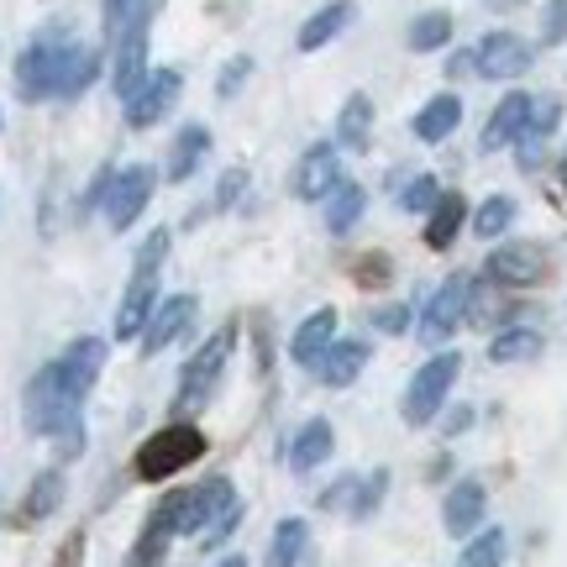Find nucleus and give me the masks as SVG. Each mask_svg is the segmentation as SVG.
I'll return each instance as SVG.
<instances>
[{
	"label": "nucleus",
	"instance_id": "1",
	"mask_svg": "<svg viewBox=\"0 0 567 567\" xmlns=\"http://www.w3.org/2000/svg\"><path fill=\"white\" fill-rule=\"evenodd\" d=\"M463 379V352L457 347H442V352H431L415 373H410L405 384V400H400V421L405 425H431L436 415L446 410V400H452V384Z\"/></svg>",
	"mask_w": 567,
	"mask_h": 567
},
{
	"label": "nucleus",
	"instance_id": "2",
	"mask_svg": "<svg viewBox=\"0 0 567 567\" xmlns=\"http://www.w3.org/2000/svg\"><path fill=\"white\" fill-rule=\"evenodd\" d=\"M163 258H168V231H147V243L137 247V264H132V284H126L122 305H116V342H132L142 337V326L153 316L158 305V274H163Z\"/></svg>",
	"mask_w": 567,
	"mask_h": 567
},
{
	"label": "nucleus",
	"instance_id": "3",
	"mask_svg": "<svg viewBox=\"0 0 567 567\" xmlns=\"http://www.w3.org/2000/svg\"><path fill=\"white\" fill-rule=\"evenodd\" d=\"M243 520V499L226 478H210L195 494H179V536H195L200 547H216L226 542Z\"/></svg>",
	"mask_w": 567,
	"mask_h": 567
},
{
	"label": "nucleus",
	"instance_id": "4",
	"mask_svg": "<svg viewBox=\"0 0 567 567\" xmlns=\"http://www.w3.org/2000/svg\"><path fill=\"white\" fill-rule=\"evenodd\" d=\"M205 457V436L200 425H163V431H153L147 442L137 446V478L142 484H163V478H174V473H184L189 463H200Z\"/></svg>",
	"mask_w": 567,
	"mask_h": 567
},
{
	"label": "nucleus",
	"instance_id": "5",
	"mask_svg": "<svg viewBox=\"0 0 567 567\" xmlns=\"http://www.w3.org/2000/svg\"><path fill=\"white\" fill-rule=\"evenodd\" d=\"M163 0H137L132 11H126V21L116 27V59H111V90L116 95H132L142 80H147V32H153V17H158Z\"/></svg>",
	"mask_w": 567,
	"mask_h": 567
},
{
	"label": "nucleus",
	"instance_id": "6",
	"mask_svg": "<svg viewBox=\"0 0 567 567\" xmlns=\"http://www.w3.org/2000/svg\"><path fill=\"white\" fill-rule=\"evenodd\" d=\"M473 274H446L436 289H431V300L421 305V316H415V337L425 347H442L457 337V326H467V305H473Z\"/></svg>",
	"mask_w": 567,
	"mask_h": 567
},
{
	"label": "nucleus",
	"instance_id": "7",
	"mask_svg": "<svg viewBox=\"0 0 567 567\" xmlns=\"http://www.w3.org/2000/svg\"><path fill=\"white\" fill-rule=\"evenodd\" d=\"M547 274H551V252L542 243H530V237H509V243L499 237L484 258V279L494 289H536Z\"/></svg>",
	"mask_w": 567,
	"mask_h": 567
},
{
	"label": "nucleus",
	"instance_id": "8",
	"mask_svg": "<svg viewBox=\"0 0 567 567\" xmlns=\"http://www.w3.org/2000/svg\"><path fill=\"white\" fill-rule=\"evenodd\" d=\"M21 421H27V431L32 436H59L69 421H80V400L63 389L59 368L48 363L42 373H32V384H27V394H21Z\"/></svg>",
	"mask_w": 567,
	"mask_h": 567
},
{
	"label": "nucleus",
	"instance_id": "9",
	"mask_svg": "<svg viewBox=\"0 0 567 567\" xmlns=\"http://www.w3.org/2000/svg\"><path fill=\"white\" fill-rule=\"evenodd\" d=\"M530 63H536V42L520 38L515 27H494V32H484L473 42V74L478 80L515 84L530 74Z\"/></svg>",
	"mask_w": 567,
	"mask_h": 567
},
{
	"label": "nucleus",
	"instance_id": "10",
	"mask_svg": "<svg viewBox=\"0 0 567 567\" xmlns=\"http://www.w3.org/2000/svg\"><path fill=\"white\" fill-rule=\"evenodd\" d=\"M231 347H237V326H221L216 337H205L200 352H195V358L184 363L174 405H179V410H195V405H205V400L216 394V384H221L226 363H231Z\"/></svg>",
	"mask_w": 567,
	"mask_h": 567
},
{
	"label": "nucleus",
	"instance_id": "11",
	"mask_svg": "<svg viewBox=\"0 0 567 567\" xmlns=\"http://www.w3.org/2000/svg\"><path fill=\"white\" fill-rule=\"evenodd\" d=\"M63 32L59 27H48V32H38V38L21 48L17 59V95L27 105L38 101H53V84H59V59H63Z\"/></svg>",
	"mask_w": 567,
	"mask_h": 567
},
{
	"label": "nucleus",
	"instance_id": "12",
	"mask_svg": "<svg viewBox=\"0 0 567 567\" xmlns=\"http://www.w3.org/2000/svg\"><path fill=\"white\" fill-rule=\"evenodd\" d=\"M147 200H153V168H147V163H132L122 174H111L105 200H101L105 226H111V231H126V226L147 210Z\"/></svg>",
	"mask_w": 567,
	"mask_h": 567
},
{
	"label": "nucleus",
	"instance_id": "13",
	"mask_svg": "<svg viewBox=\"0 0 567 567\" xmlns=\"http://www.w3.org/2000/svg\"><path fill=\"white\" fill-rule=\"evenodd\" d=\"M337 184H342V147H337V142H316V147H305L300 163H295V179H289L295 200L321 205Z\"/></svg>",
	"mask_w": 567,
	"mask_h": 567
},
{
	"label": "nucleus",
	"instance_id": "14",
	"mask_svg": "<svg viewBox=\"0 0 567 567\" xmlns=\"http://www.w3.org/2000/svg\"><path fill=\"white\" fill-rule=\"evenodd\" d=\"M179 90H184V80H179V69H153L147 80L126 95V126H158L174 105H179Z\"/></svg>",
	"mask_w": 567,
	"mask_h": 567
},
{
	"label": "nucleus",
	"instance_id": "15",
	"mask_svg": "<svg viewBox=\"0 0 567 567\" xmlns=\"http://www.w3.org/2000/svg\"><path fill=\"white\" fill-rule=\"evenodd\" d=\"M442 526H446V536H457V542H467L478 526H488V488L478 484V478H457V484L446 488Z\"/></svg>",
	"mask_w": 567,
	"mask_h": 567
},
{
	"label": "nucleus",
	"instance_id": "16",
	"mask_svg": "<svg viewBox=\"0 0 567 567\" xmlns=\"http://www.w3.org/2000/svg\"><path fill=\"white\" fill-rule=\"evenodd\" d=\"M557 126H563V101H557V95H536V101H530L526 132H520V142H515V163H520L526 174H536V168H542V158H547V142L557 137Z\"/></svg>",
	"mask_w": 567,
	"mask_h": 567
},
{
	"label": "nucleus",
	"instance_id": "17",
	"mask_svg": "<svg viewBox=\"0 0 567 567\" xmlns=\"http://www.w3.org/2000/svg\"><path fill=\"white\" fill-rule=\"evenodd\" d=\"M195 310H200L195 295H168V300H158L153 316H147V326H142V352L158 358L168 342H179L184 331H189V321H195Z\"/></svg>",
	"mask_w": 567,
	"mask_h": 567
},
{
	"label": "nucleus",
	"instance_id": "18",
	"mask_svg": "<svg viewBox=\"0 0 567 567\" xmlns=\"http://www.w3.org/2000/svg\"><path fill=\"white\" fill-rule=\"evenodd\" d=\"M530 101H536V95H526V90H509V95H499V101H494V111H488L478 147H484V153H505V147H515V142H520V132H526V122H530Z\"/></svg>",
	"mask_w": 567,
	"mask_h": 567
},
{
	"label": "nucleus",
	"instance_id": "19",
	"mask_svg": "<svg viewBox=\"0 0 567 567\" xmlns=\"http://www.w3.org/2000/svg\"><path fill=\"white\" fill-rule=\"evenodd\" d=\"M53 368H59L63 389H69V394L84 405V394L95 389V379H101V368H105V342H101V337H80V342L63 347V358Z\"/></svg>",
	"mask_w": 567,
	"mask_h": 567
},
{
	"label": "nucleus",
	"instance_id": "20",
	"mask_svg": "<svg viewBox=\"0 0 567 567\" xmlns=\"http://www.w3.org/2000/svg\"><path fill=\"white\" fill-rule=\"evenodd\" d=\"M363 368H368V342L363 337H337V342L310 363V373H316L326 389H347V384H358Z\"/></svg>",
	"mask_w": 567,
	"mask_h": 567
},
{
	"label": "nucleus",
	"instance_id": "21",
	"mask_svg": "<svg viewBox=\"0 0 567 567\" xmlns=\"http://www.w3.org/2000/svg\"><path fill=\"white\" fill-rule=\"evenodd\" d=\"M174 536H179V494H168V499H163V509H153V520L142 526L137 547L126 551V567H158Z\"/></svg>",
	"mask_w": 567,
	"mask_h": 567
},
{
	"label": "nucleus",
	"instance_id": "22",
	"mask_svg": "<svg viewBox=\"0 0 567 567\" xmlns=\"http://www.w3.org/2000/svg\"><path fill=\"white\" fill-rule=\"evenodd\" d=\"M463 126V95L457 90H442V95H431V101L410 116V132H415V142H425V147H436V142H446L452 132Z\"/></svg>",
	"mask_w": 567,
	"mask_h": 567
},
{
	"label": "nucleus",
	"instance_id": "23",
	"mask_svg": "<svg viewBox=\"0 0 567 567\" xmlns=\"http://www.w3.org/2000/svg\"><path fill=\"white\" fill-rule=\"evenodd\" d=\"M101 74V53L90 48V42L69 38L63 42V59H59V84H53V101H80L84 90L95 84Z\"/></svg>",
	"mask_w": 567,
	"mask_h": 567
},
{
	"label": "nucleus",
	"instance_id": "24",
	"mask_svg": "<svg viewBox=\"0 0 567 567\" xmlns=\"http://www.w3.org/2000/svg\"><path fill=\"white\" fill-rule=\"evenodd\" d=\"M467 216H473V210H467L463 195H457V189H442V200L425 210V231H421L425 247H431V252H452V243L463 237Z\"/></svg>",
	"mask_w": 567,
	"mask_h": 567
},
{
	"label": "nucleus",
	"instance_id": "25",
	"mask_svg": "<svg viewBox=\"0 0 567 567\" xmlns=\"http://www.w3.org/2000/svg\"><path fill=\"white\" fill-rule=\"evenodd\" d=\"M352 21H358V6H352V0H326L321 11L305 17V27H300V38L295 42H300V53H321L326 42H337Z\"/></svg>",
	"mask_w": 567,
	"mask_h": 567
},
{
	"label": "nucleus",
	"instance_id": "26",
	"mask_svg": "<svg viewBox=\"0 0 567 567\" xmlns=\"http://www.w3.org/2000/svg\"><path fill=\"white\" fill-rule=\"evenodd\" d=\"M337 326H342V316H337L331 305H321V310H310V316H305V321L295 326V337H289V358L310 368V363H316V358L326 352V347L337 342Z\"/></svg>",
	"mask_w": 567,
	"mask_h": 567
},
{
	"label": "nucleus",
	"instance_id": "27",
	"mask_svg": "<svg viewBox=\"0 0 567 567\" xmlns=\"http://www.w3.org/2000/svg\"><path fill=\"white\" fill-rule=\"evenodd\" d=\"M368 142H373V101L363 90H352L342 111H337V147L342 153H368Z\"/></svg>",
	"mask_w": 567,
	"mask_h": 567
},
{
	"label": "nucleus",
	"instance_id": "28",
	"mask_svg": "<svg viewBox=\"0 0 567 567\" xmlns=\"http://www.w3.org/2000/svg\"><path fill=\"white\" fill-rule=\"evenodd\" d=\"M331 446H337V431H331V421H305L300 431H295V442H289V467L295 473H316V467L331 457Z\"/></svg>",
	"mask_w": 567,
	"mask_h": 567
},
{
	"label": "nucleus",
	"instance_id": "29",
	"mask_svg": "<svg viewBox=\"0 0 567 567\" xmlns=\"http://www.w3.org/2000/svg\"><path fill=\"white\" fill-rule=\"evenodd\" d=\"M205 153H210V126L205 122L179 126V137H174V147H168V179L174 184L195 179V168L205 163Z\"/></svg>",
	"mask_w": 567,
	"mask_h": 567
},
{
	"label": "nucleus",
	"instance_id": "30",
	"mask_svg": "<svg viewBox=\"0 0 567 567\" xmlns=\"http://www.w3.org/2000/svg\"><path fill=\"white\" fill-rule=\"evenodd\" d=\"M542 347L547 337L536 326H499L488 337V363H530V358H542Z\"/></svg>",
	"mask_w": 567,
	"mask_h": 567
},
{
	"label": "nucleus",
	"instance_id": "31",
	"mask_svg": "<svg viewBox=\"0 0 567 567\" xmlns=\"http://www.w3.org/2000/svg\"><path fill=\"white\" fill-rule=\"evenodd\" d=\"M321 205H326V231H331V237H347L352 226L363 221L368 189H363V184H352V179H342L337 189H331V195H326Z\"/></svg>",
	"mask_w": 567,
	"mask_h": 567
},
{
	"label": "nucleus",
	"instance_id": "32",
	"mask_svg": "<svg viewBox=\"0 0 567 567\" xmlns=\"http://www.w3.org/2000/svg\"><path fill=\"white\" fill-rule=\"evenodd\" d=\"M452 32H457L452 11H421L405 27V48L410 53H442V48H452Z\"/></svg>",
	"mask_w": 567,
	"mask_h": 567
},
{
	"label": "nucleus",
	"instance_id": "33",
	"mask_svg": "<svg viewBox=\"0 0 567 567\" xmlns=\"http://www.w3.org/2000/svg\"><path fill=\"white\" fill-rule=\"evenodd\" d=\"M515 216H520V205L509 200V195H488V200L473 205L467 226H473V237H484V243H499V237H509Z\"/></svg>",
	"mask_w": 567,
	"mask_h": 567
},
{
	"label": "nucleus",
	"instance_id": "34",
	"mask_svg": "<svg viewBox=\"0 0 567 567\" xmlns=\"http://www.w3.org/2000/svg\"><path fill=\"white\" fill-rule=\"evenodd\" d=\"M505 551H509L505 530H499V526H478L463 542V551H457V567H505Z\"/></svg>",
	"mask_w": 567,
	"mask_h": 567
},
{
	"label": "nucleus",
	"instance_id": "35",
	"mask_svg": "<svg viewBox=\"0 0 567 567\" xmlns=\"http://www.w3.org/2000/svg\"><path fill=\"white\" fill-rule=\"evenodd\" d=\"M305 547H310V526L300 515H289V520H279L274 542H268V567H300Z\"/></svg>",
	"mask_w": 567,
	"mask_h": 567
},
{
	"label": "nucleus",
	"instance_id": "36",
	"mask_svg": "<svg viewBox=\"0 0 567 567\" xmlns=\"http://www.w3.org/2000/svg\"><path fill=\"white\" fill-rule=\"evenodd\" d=\"M59 505H63V473L59 467H48V473H38L32 488H27V499H21V520H48Z\"/></svg>",
	"mask_w": 567,
	"mask_h": 567
},
{
	"label": "nucleus",
	"instance_id": "37",
	"mask_svg": "<svg viewBox=\"0 0 567 567\" xmlns=\"http://www.w3.org/2000/svg\"><path fill=\"white\" fill-rule=\"evenodd\" d=\"M436 200H442V179H436V174H415V179L400 189V210H405V216H425Z\"/></svg>",
	"mask_w": 567,
	"mask_h": 567
},
{
	"label": "nucleus",
	"instance_id": "38",
	"mask_svg": "<svg viewBox=\"0 0 567 567\" xmlns=\"http://www.w3.org/2000/svg\"><path fill=\"white\" fill-rule=\"evenodd\" d=\"M567 42V0L542 6V27H536V48H563Z\"/></svg>",
	"mask_w": 567,
	"mask_h": 567
},
{
	"label": "nucleus",
	"instance_id": "39",
	"mask_svg": "<svg viewBox=\"0 0 567 567\" xmlns=\"http://www.w3.org/2000/svg\"><path fill=\"white\" fill-rule=\"evenodd\" d=\"M389 494V467H379L373 478H358V499H352V520H368L373 509H379V499Z\"/></svg>",
	"mask_w": 567,
	"mask_h": 567
},
{
	"label": "nucleus",
	"instance_id": "40",
	"mask_svg": "<svg viewBox=\"0 0 567 567\" xmlns=\"http://www.w3.org/2000/svg\"><path fill=\"white\" fill-rule=\"evenodd\" d=\"M410 305H379L373 310V331H384V337H405L410 331Z\"/></svg>",
	"mask_w": 567,
	"mask_h": 567
},
{
	"label": "nucleus",
	"instance_id": "41",
	"mask_svg": "<svg viewBox=\"0 0 567 567\" xmlns=\"http://www.w3.org/2000/svg\"><path fill=\"white\" fill-rule=\"evenodd\" d=\"M247 74H252V59H247V53H243V59H231L221 69V80H216V95H221V101H231V95L247 84Z\"/></svg>",
	"mask_w": 567,
	"mask_h": 567
},
{
	"label": "nucleus",
	"instance_id": "42",
	"mask_svg": "<svg viewBox=\"0 0 567 567\" xmlns=\"http://www.w3.org/2000/svg\"><path fill=\"white\" fill-rule=\"evenodd\" d=\"M243 189H247V168H231V174H226V179H221V189H216V205H221V210H226V205L237 200Z\"/></svg>",
	"mask_w": 567,
	"mask_h": 567
},
{
	"label": "nucleus",
	"instance_id": "43",
	"mask_svg": "<svg viewBox=\"0 0 567 567\" xmlns=\"http://www.w3.org/2000/svg\"><path fill=\"white\" fill-rule=\"evenodd\" d=\"M132 6H137V0H101V17H105V32H111V38H116V27L126 21Z\"/></svg>",
	"mask_w": 567,
	"mask_h": 567
},
{
	"label": "nucleus",
	"instance_id": "44",
	"mask_svg": "<svg viewBox=\"0 0 567 567\" xmlns=\"http://www.w3.org/2000/svg\"><path fill=\"white\" fill-rule=\"evenodd\" d=\"M389 279V258L384 252H373V264L358 268V284H384Z\"/></svg>",
	"mask_w": 567,
	"mask_h": 567
},
{
	"label": "nucleus",
	"instance_id": "45",
	"mask_svg": "<svg viewBox=\"0 0 567 567\" xmlns=\"http://www.w3.org/2000/svg\"><path fill=\"white\" fill-rule=\"evenodd\" d=\"M467 425H473V410H452V415H446V436H457Z\"/></svg>",
	"mask_w": 567,
	"mask_h": 567
},
{
	"label": "nucleus",
	"instance_id": "46",
	"mask_svg": "<svg viewBox=\"0 0 567 567\" xmlns=\"http://www.w3.org/2000/svg\"><path fill=\"white\" fill-rule=\"evenodd\" d=\"M488 6H499V11H515V6H526V0H488Z\"/></svg>",
	"mask_w": 567,
	"mask_h": 567
},
{
	"label": "nucleus",
	"instance_id": "47",
	"mask_svg": "<svg viewBox=\"0 0 567 567\" xmlns=\"http://www.w3.org/2000/svg\"><path fill=\"white\" fill-rule=\"evenodd\" d=\"M557 179H563V189H567V147H563V163H557Z\"/></svg>",
	"mask_w": 567,
	"mask_h": 567
},
{
	"label": "nucleus",
	"instance_id": "48",
	"mask_svg": "<svg viewBox=\"0 0 567 567\" xmlns=\"http://www.w3.org/2000/svg\"><path fill=\"white\" fill-rule=\"evenodd\" d=\"M221 567H247V557H226V563Z\"/></svg>",
	"mask_w": 567,
	"mask_h": 567
}]
</instances>
